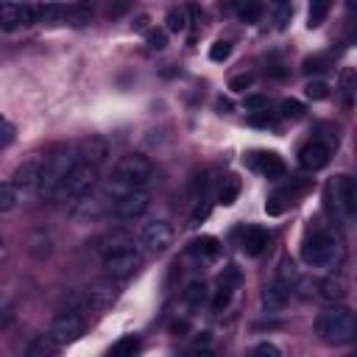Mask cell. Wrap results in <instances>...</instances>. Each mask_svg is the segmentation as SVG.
<instances>
[{
	"mask_svg": "<svg viewBox=\"0 0 357 357\" xmlns=\"http://www.w3.org/2000/svg\"><path fill=\"white\" fill-rule=\"evenodd\" d=\"M315 332H318V337H321L324 343H332V346L351 343L354 335H357V321H354L351 307L332 304V307H326L324 312H318V318H315Z\"/></svg>",
	"mask_w": 357,
	"mask_h": 357,
	"instance_id": "cell-1",
	"label": "cell"
},
{
	"mask_svg": "<svg viewBox=\"0 0 357 357\" xmlns=\"http://www.w3.org/2000/svg\"><path fill=\"white\" fill-rule=\"evenodd\" d=\"M75 165V156H73V148L70 145H59L53 148L45 159H42V170H39V184H36V192L42 198H56L67 173L73 170Z\"/></svg>",
	"mask_w": 357,
	"mask_h": 357,
	"instance_id": "cell-2",
	"label": "cell"
},
{
	"mask_svg": "<svg viewBox=\"0 0 357 357\" xmlns=\"http://www.w3.org/2000/svg\"><path fill=\"white\" fill-rule=\"evenodd\" d=\"M301 259L310 268H332L343 259V245L329 231H312L301 245Z\"/></svg>",
	"mask_w": 357,
	"mask_h": 357,
	"instance_id": "cell-3",
	"label": "cell"
},
{
	"mask_svg": "<svg viewBox=\"0 0 357 357\" xmlns=\"http://www.w3.org/2000/svg\"><path fill=\"white\" fill-rule=\"evenodd\" d=\"M151 173H153V167H151V159L148 156H142V153H126L114 165V173L112 176L117 181H123L128 190H142L148 184Z\"/></svg>",
	"mask_w": 357,
	"mask_h": 357,
	"instance_id": "cell-4",
	"label": "cell"
},
{
	"mask_svg": "<svg viewBox=\"0 0 357 357\" xmlns=\"http://www.w3.org/2000/svg\"><path fill=\"white\" fill-rule=\"evenodd\" d=\"M95 184H98V167L75 162V165H73V170H70V173H67V178H64V184H61L59 195H61V198H67V201H81V198H86V195L92 192V187H95Z\"/></svg>",
	"mask_w": 357,
	"mask_h": 357,
	"instance_id": "cell-5",
	"label": "cell"
},
{
	"mask_svg": "<svg viewBox=\"0 0 357 357\" xmlns=\"http://www.w3.org/2000/svg\"><path fill=\"white\" fill-rule=\"evenodd\" d=\"M142 251L139 248H123V251H114V254H106L103 257V271H106V276L109 279H114V282H120V279H128V276H134L139 268H142Z\"/></svg>",
	"mask_w": 357,
	"mask_h": 357,
	"instance_id": "cell-6",
	"label": "cell"
},
{
	"mask_svg": "<svg viewBox=\"0 0 357 357\" xmlns=\"http://www.w3.org/2000/svg\"><path fill=\"white\" fill-rule=\"evenodd\" d=\"M139 245L145 254H165L173 245V226L167 220H151L139 231Z\"/></svg>",
	"mask_w": 357,
	"mask_h": 357,
	"instance_id": "cell-7",
	"label": "cell"
},
{
	"mask_svg": "<svg viewBox=\"0 0 357 357\" xmlns=\"http://www.w3.org/2000/svg\"><path fill=\"white\" fill-rule=\"evenodd\" d=\"M47 335H50L59 346L75 343V340L84 335V318H81L78 312L67 310V312H61V315H56V318H53V324H50Z\"/></svg>",
	"mask_w": 357,
	"mask_h": 357,
	"instance_id": "cell-8",
	"label": "cell"
},
{
	"mask_svg": "<svg viewBox=\"0 0 357 357\" xmlns=\"http://www.w3.org/2000/svg\"><path fill=\"white\" fill-rule=\"evenodd\" d=\"M329 192L335 198V209L340 212V218H351L357 212V187H354V178L340 173L335 176V181L329 184Z\"/></svg>",
	"mask_w": 357,
	"mask_h": 357,
	"instance_id": "cell-9",
	"label": "cell"
},
{
	"mask_svg": "<svg viewBox=\"0 0 357 357\" xmlns=\"http://www.w3.org/2000/svg\"><path fill=\"white\" fill-rule=\"evenodd\" d=\"M117 293H120V287H117L114 279H109V276L106 279H98V282H92L84 290V307L86 310H106V307L114 304Z\"/></svg>",
	"mask_w": 357,
	"mask_h": 357,
	"instance_id": "cell-10",
	"label": "cell"
},
{
	"mask_svg": "<svg viewBox=\"0 0 357 357\" xmlns=\"http://www.w3.org/2000/svg\"><path fill=\"white\" fill-rule=\"evenodd\" d=\"M148 204H151V195L145 190H134V192H128V195H123L112 204V215L117 220H137V218L145 215Z\"/></svg>",
	"mask_w": 357,
	"mask_h": 357,
	"instance_id": "cell-11",
	"label": "cell"
},
{
	"mask_svg": "<svg viewBox=\"0 0 357 357\" xmlns=\"http://www.w3.org/2000/svg\"><path fill=\"white\" fill-rule=\"evenodd\" d=\"M106 156H109V145H106V139H103V137L89 134V137H84V139L78 142L75 162H81V165H92V167H100V165L106 162Z\"/></svg>",
	"mask_w": 357,
	"mask_h": 357,
	"instance_id": "cell-12",
	"label": "cell"
},
{
	"mask_svg": "<svg viewBox=\"0 0 357 357\" xmlns=\"http://www.w3.org/2000/svg\"><path fill=\"white\" fill-rule=\"evenodd\" d=\"M237 287H240V271H237L234 265L223 268V273H220V279H218V290H215V298H212V310H215V312L226 310Z\"/></svg>",
	"mask_w": 357,
	"mask_h": 357,
	"instance_id": "cell-13",
	"label": "cell"
},
{
	"mask_svg": "<svg viewBox=\"0 0 357 357\" xmlns=\"http://www.w3.org/2000/svg\"><path fill=\"white\" fill-rule=\"evenodd\" d=\"M329 156H332L329 145H324L321 139H312V142H307V145L298 151V165H301L304 170L315 173V170H324V167L329 165Z\"/></svg>",
	"mask_w": 357,
	"mask_h": 357,
	"instance_id": "cell-14",
	"label": "cell"
},
{
	"mask_svg": "<svg viewBox=\"0 0 357 357\" xmlns=\"http://www.w3.org/2000/svg\"><path fill=\"white\" fill-rule=\"evenodd\" d=\"M248 165L254 170H259L265 178H282L284 176V162L279 153L273 151H259V153H251L248 156Z\"/></svg>",
	"mask_w": 357,
	"mask_h": 357,
	"instance_id": "cell-15",
	"label": "cell"
},
{
	"mask_svg": "<svg viewBox=\"0 0 357 357\" xmlns=\"http://www.w3.org/2000/svg\"><path fill=\"white\" fill-rule=\"evenodd\" d=\"M39 170H42V159H25L17 170H14V178H11V184L17 187V192H31V190H36V184H39Z\"/></svg>",
	"mask_w": 357,
	"mask_h": 357,
	"instance_id": "cell-16",
	"label": "cell"
},
{
	"mask_svg": "<svg viewBox=\"0 0 357 357\" xmlns=\"http://www.w3.org/2000/svg\"><path fill=\"white\" fill-rule=\"evenodd\" d=\"M315 296L321 301H326V304H340L346 298V279L335 276V273L324 276L321 282H315Z\"/></svg>",
	"mask_w": 357,
	"mask_h": 357,
	"instance_id": "cell-17",
	"label": "cell"
},
{
	"mask_svg": "<svg viewBox=\"0 0 357 357\" xmlns=\"http://www.w3.org/2000/svg\"><path fill=\"white\" fill-rule=\"evenodd\" d=\"M243 251L248 254V257H259V254H265L268 251V245H271V234H268V229H262V226H248L245 231H243Z\"/></svg>",
	"mask_w": 357,
	"mask_h": 357,
	"instance_id": "cell-18",
	"label": "cell"
},
{
	"mask_svg": "<svg viewBox=\"0 0 357 357\" xmlns=\"http://www.w3.org/2000/svg\"><path fill=\"white\" fill-rule=\"evenodd\" d=\"M287 304H290V287H284V284H279L273 279L262 290V307H265V312H282Z\"/></svg>",
	"mask_w": 357,
	"mask_h": 357,
	"instance_id": "cell-19",
	"label": "cell"
},
{
	"mask_svg": "<svg viewBox=\"0 0 357 357\" xmlns=\"http://www.w3.org/2000/svg\"><path fill=\"white\" fill-rule=\"evenodd\" d=\"M190 254L198 257L201 262H209V259H215V257L220 254V243H218V237H212V234H201V237H195V240L190 243Z\"/></svg>",
	"mask_w": 357,
	"mask_h": 357,
	"instance_id": "cell-20",
	"label": "cell"
},
{
	"mask_svg": "<svg viewBox=\"0 0 357 357\" xmlns=\"http://www.w3.org/2000/svg\"><path fill=\"white\" fill-rule=\"evenodd\" d=\"M59 343L50 337V335H36L31 337L28 349H25V357H59Z\"/></svg>",
	"mask_w": 357,
	"mask_h": 357,
	"instance_id": "cell-21",
	"label": "cell"
},
{
	"mask_svg": "<svg viewBox=\"0 0 357 357\" xmlns=\"http://www.w3.org/2000/svg\"><path fill=\"white\" fill-rule=\"evenodd\" d=\"M98 243H103V245H100V254L106 257V254H114V251L131 248V245H134V237H131L128 231H109V234H103Z\"/></svg>",
	"mask_w": 357,
	"mask_h": 357,
	"instance_id": "cell-22",
	"label": "cell"
},
{
	"mask_svg": "<svg viewBox=\"0 0 357 357\" xmlns=\"http://www.w3.org/2000/svg\"><path fill=\"white\" fill-rule=\"evenodd\" d=\"M89 20H92V8H89V6H84V3H70V6H64V22L81 28V25H86Z\"/></svg>",
	"mask_w": 357,
	"mask_h": 357,
	"instance_id": "cell-23",
	"label": "cell"
},
{
	"mask_svg": "<svg viewBox=\"0 0 357 357\" xmlns=\"http://www.w3.org/2000/svg\"><path fill=\"white\" fill-rule=\"evenodd\" d=\"M165 22H167V31H173V33L187 31V25H190V8H187V6H173V8L167 11Z\"/></svg>",
	"mask_w": 357,
	"mask_h": 357,
	"instance_id": "cell-24",
	"label": "cell"
},
{
	"mask_svg": "<svg viewBox=\"0 0 357 357\" xmlns=\"http://www.w3.org/2000/svg\"><path fill=\"white\" fill-rule=\"evenodd\" d=\"M22 25V11H20V6H14V3H0V28L3 31H14V28H20Z\"/></svg>",
	"mask_w": 357,
	"mask_h": 357,
	"instance_id": "cell-25",
	"label": "cell"
},
{
	"mask_svg": "<svg viewBox=\"0 0 357 357\" xmlns=\"http://www.w3.org/2000/svg\"><path fill=\"white\" fill-rule=\"evenodd\" d=\"M137 351H139V337H137V335H126V337H120V340L109 349L106 357H134Z\"/></svg>",
	"mask_w": 357,
	"mask_h": 357,
	"instance_id": "cell-26",
	"label": "cell"
},
{
	"mask_svg": "<svg viewBox=\"0 0 357 357\" xmlns=\"http://www.w3.org/2000/svg\"><path fill=\"white\" fill-rule=\"evenodd\" d=\"M36 22H47V25L64 22V6H59V3H45V6H36Z\"/></svg>",
	"mask_w": 357,
	"mask_h": 357,
	"instance_id": "cell-27",
	"label": "cell"
},
{
	"mask_svg": "<svg viewBox=\"0 0 357 357\" xmlns=\"http://www.w3.org/2000/svg\"><path fill=\"white\" fill-rule=\"evenodd\" d=\"M296 279H298V268H296V262H293L290 257H282L279 265H276V282L284 284V287H293Z\"/></svg>",
	"mask_w": 357,
	"mask_h": 357,
	"instance_id": "cell-28",
	"label": "cell"
},
{
	"mask_svg": "<svg viewBox=\"0 0 357 357\" xmlns=\"http://www.w3.org/2000/svg\"><path fill=\"white\" fill-rule=\"evenodd\" d=\"M240 178L237 176H229L226 181H223V187H220V192H218V204H223V206H231L234 201H237V195H240Z\"/></svg>",
	"mask_w": 357,
	"mask_h": 357,
	"instance_id": "cell-29",
	"label": "cell"
},
{
	"mask_svg": "<svg viewBox=\"0 0 357 357\" xmlns=\"http://www.w3.org/2000/svg\"><path fill=\"white\" fill-rule=\"evenodd\" d=\"M206 296H209V290H206L204 282H190L187 290H184V301H187L192 310H198L201 304H206Z\"/></svg>",
	"mask_w": 357,
	"mask_h": 357,
	"instance_id": "cell-30",
	"label": "cell"
},
{
	"mask_svg": "<svg viewBox=\"0 0 357 357\" xmlns=\"http://www.w3.org/2000/svg\"><path fill=\"white\" fill-rule=\"evenodd\" d=\"M31 254L39 257V259L50 254V234H47L45 229H36V231L31 234Z\"/></svg>",
	"mask_w": 357,
	"mask_h": 357,
	"instance_id": "cell-31",
	"label": "cell"
},
{
	"mask_svg": "<svg viewBox=\"0 0 357 357\" xmlns=\"http://www.w3.org/2000/svg\"><path fill=\"white\" fill-rule=\"evenodd\" d=\"M20 201V192L11 181H0V212H11Z\"/></svg>",
	"mask_w": 357,
	"mask_h": 357,
	"instance_id": "cell-32",
	"label": "cell"
},
{
	"mask_svg": "<svg viewBox=\"0 0 357 357\" xmlns=\"http://www.w3.org/2000/svg\"><path fill=\"white\" fill-rule=\"evenodd\" d=\"M279 112H282V117H287V120H301L304 112H307V106H304L301 100H296V98H284V100L279 103Z\"/></svg>",
	"mask_w": 357,
	"mask_h": 357,
	"instance_id": "cell-33",
	"label": "cell"
},
{
	"mask_svg": "<svg viewBox=\"0 0 357 357\" xmlns=\"http://www.w3.org/2000/svg\"><path fill=\"white\" fill-rule=\"evenodd\" d=\"M326 14H329V3L326 0H312V6H310V14H307V25L310 28H318L324 20H326Z\"/></svg>",
	"mask_w": 357,
	"mask_h": 357,
	"instance_id": "cell-34",
	"label": "cell"
},
{
	"mask_svg": "<svg viewBox=\"0 0 357 357\" xmlns=\"http://www.w3.org/2000/svg\"><path fill=\"white\" fill-rule=\"evenodd\" d=\"M293 290H296L301 298H310V296H315V279H312V276H301V273H298V279L293 282L290 293H293Z\"/></svg>",
	"mask_w": 357,
	"mask_h": 357,
	"instance_id": "cell-35",
	"label": "cell"
},
{
	"mask_svg": "<svg viewBox=\"0 0 357 357\" xmlns=\"http://www.w3.org/2000/svg\"><path fill=\"white\" fill-rule=\"evenodd\" d=\"M304 92H307L310 100H324V98H329V84L315 78V81H310V84L304 86Z\"/></svg>",
	"mask_w": 357,
	"mask_h": 357,
	"instance_id": "cell-36",
	"label": "cell"
},
{
	"mask_svg": "<svg viewBox=\"0 0 357 357\" xmlns=\"http://www.w3.org/2000/svg\"><path fill=\"white\" fill-rule=\"evenodd\" d=\"M262 11H265V8H262V3H245V6H240V8H237V14H240V20H243V22H257V20L262 17Z\"/></svg>",
	"mask_w": 357,
	"mask_h": 357,
	"instance_id": "cell-37",
	"label": "cell"
},
{
	"mask_svg": "<svg viewBox=\"0 0 357 357\" xmlns=\"http://www.w3.org/2000/svg\"><path fill=\"white\" fill-rule=\"evenodd\" d=\"M340 89H343L346 106H351V92H354V70H351V67H346V70L340 73Z\"/></svg>",
	"mask_w": 357,
	"mask_h": 357,
	"instance_id": "cell-38",
	"label": "cell"
},
{
	"mask_svg": "<svg viewBox=\"0 0 357 357\" xmlns=\"http://www.w3.org/2000/svg\"><path fill=\"white\" fill-rule=\"evenodd\" d=\"M145 42H148L151 50H162V47L167 45V33H165L162 28H151V31L145 33Z\"/></svg>",
	"mask_w": 357,
	"mask_h": 357,
	"instance_id": "cell-39",
	"label": "cell"
},
{
	"mask_svg": "<svg viewBox=\"0 0 357 357\" xmlns=\"http://www.w3.org/2000/svg\"><path fill=\"white\" fill-rule=\"evenodd\" d=\"M14 137H17L14 123H11V120H6V117H0V148H8V145L14 142Z\"/></svg>",
	"mask_w": 357,
	"mask_h": 357,
	"instance_id": "cell-40",
	"label": "cell"
},
{
	"mask_svg": "<svg viewBox=\"0 0 357 357\" xmlns=\"http://www.w3.org/2000/svg\"><path fill=\"white\" fill-rule=\"evenodd\" d=\"M248 357H282V349L273 346V343H268V340H262V343H257V346L251 349Z\"/></svg>",
	"mask_w": 357,
	"mask_h": 357,
	"instance_id": "cell-41",
	"label": "cell"
},
{
	"mask_svg": "<svg viewBox=\"0 0 357 357\" xmlns=\"http://www.w3.org/2000/svg\"><path fill=\"white\" fill-rule=\"evenodd\" d=\"M229 53H231V45H229L226 39H218V42L209 47V59H212V61H226Z\"/></svg>",
	"mask_w": 357,
	"mask_h": 357,
	"instance_id": "cell-42",
	"label": "cell"
},
{
	"mask_svg": "<svg viewBox=\"0 0 357 357\" xmlns=\"http://www.w3.org/2000/svg\"><path fill=\"white\" fill-rule=\"evenodd\" d=\"M301 70H304L307 75H312V73H324V70H329V59H326V56H312V59L304 61Z\"/></svg>",
	"mask_w": 357,
	"mask_h": 357,
	"instance_id": "cell-43",
	"label": "cell"
},
{
	"mask_svg": "<svg viewBox=\"0 0 357 357\" xmlns=\"http://www.w3.org/2000/svg\"><path fill=\"white\" fill-rule=\"evenodd\" d=\"M290 17H293V6H290V3H279V6H276V17H273L276 28H279V31H282V28H287Z\"/></svg>",
	"mask_w": 357,
	"mask_h": 357,
	"instance_id": "cell-44",
	"label": "cell"
},
{
	"mask_svg": "<svg viewBox=\"0 0 357 357\" xmlns=\"http://www.w3.org/2000/svg\"><path fill=\"white\" fill-rule=\"evenodd\" d=\"M251 84H254V75H251V73H240V75H234V78L229 81V89H231V92H245Z\"/></svg>",
	"mask_w": 357,
	"mask_h": 357,
	"instance_id": "cell-45",
	"label": "cell"
},
{
	"mask_svg": "<svg viewBox=\"0 0 357 357\" xmlns=\"http://www.w3.org/2000/svg\"><path fill=\"white\" fill-rule=\"evenodd\" d=\"M268 109V98L265 95H245V112L257 114V112H265Z\"/></svg>",
	"mask_w": 357,
	"mask_h": 357,
	"instance_id": "cell-46",
	"label": "cell"
},
{
	"mask_svg": "<svg viewBox=\"0 0 357 357\" xmlns=\"http://www.w3.org/2000/svg\"><path fill=\"white\" fill-rule=\"evenodd\" d=\"M248 123H251V126H257V128H271V126H273V117H271V114H268V109H265V112L251 114V117H248Z\"/></svg>",
	"mask_w": 357,
	"mask_h": 357,
	"instance_id": "cell-47",
	"label": "cell"
},
{
	"mask_svg": "<svg viewBox=\"0 0 357 357\" xmlns=\"http://www.w3.org/2000/svg\"><path fill=\"white\" fill-rule=\"evenodd\" d=\"M187 357H215V351L209 346H192V351Z\"/></svg>",
	"mask_w": 357,
	"mask_h": 357,
	"instance_id": "cell-48",
	"label": "cell"
},
{
	"mask_svg": "<svg viewBox=\"0 0 357 357\" xmlns=\"http://www.w3.org/2000/svg\"><path fill=\"white\" fill-rule=\"evenodd\" d=\"M190 326H187V321H173L170 324V332H187Z\"/></svg>",
	"mask_w": 357,
	"mask_h": 357,
	"instance_id": "cell-49",
	"label": "cell"
},
{
	"mask_svg": "<svg viewBox=\"0 0 357 357\" xmlns=\"http://www.w3.org/2000/svg\"><path fill=\"white\" fill-rule=\"evenodd\" d=\"M268 75H273V78H282V75H284V70H282L279 64H273V67H268Z\"/></svg>",
	"mask_w": 357,
	"mask_h": 357,
	"instance_id": "cell-50",
	"label": "cell"
},
{
	"mask_svg": "<svg viewBox=\"0 0 357 357\" xmlns=\"http://www.w3.org/2000/svg\"><path fill=\"white\" fill-rule=\"evenodd\" d=\"M6 310H8V296H6L3 290H0V315H3Z\"/></svg>",
	"mask_w": 357,
	"mask_h": 357,
	"instance_id": "cell-51",
	"label": "cell"
},
{
	"mask_svg": "<svg viewBox=\"0 0 357 357\" xmlns=\"http://www.w3.org/2000/svg\"><path fill=\"white\" fill-rule=\"evenodd\" d=\"M6 259H8V248H6V243L0 240V265H3Z\"/></svg>",
	"mask_w": 357,
	"mask_h": 357,
	"instance_id": "cell-52",
	"label": "cell"
},
{
	"mask_svg": "<svg viewBox=\"0 0 357 357\" xmlns=\"http://www.w3.org/2000/svg\"><path fill=\"white\" fill-rule=\"evenodd\" d=\"M126 8H128V6H123V3H120V6H109V14H123Z\"/></svg>",
	"mask_w": 357,
	"mask_h": 357,
	"instance_id": "cell-53",
	"label": "cell"
},
{
	"mask_svg": "<svg viewBox=\"0 0 357 357\" xmlns=\"http://www.w3.org/2000/svg\"><path fill=\"white\" fill-rule=\"evenodd\" d=\"M218 109H223V112H229V109H231V103H229V100H223V98H220V100H218Z\"/></svg>",
	"mask_w": 357,
	"mask_h": 357,
	"instance_id": "cell-54",
	"label": "cell"
}]
</instances>
